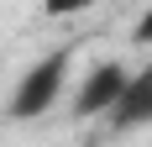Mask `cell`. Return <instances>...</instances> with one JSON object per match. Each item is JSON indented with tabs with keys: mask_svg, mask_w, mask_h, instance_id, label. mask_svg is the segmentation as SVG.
<instances>
[{
	"mask_svg": "<svg viewBox=\"0 0 152 147\" xmlns=\"http://www.w3.org/2000/svg\"><path fill=\"white\" fill-rule=\"evenodd\" d=\"M63 89H68V53L37 58L11 89V121H42L47 110H58Z\"/></svg>",
	"mask_w": 152,
	"mask_h": 147,
	"instance_id": "6da1fadb",
	"label": "cell"
},
{
	"mask_svg": "<svg viewBox=\"0 0 152 147\" xmlns=\"http://www.w3.org/2000/svg\"><path fill=\"white\" fill-rule=\"evenodd\" d=\"M110 121H115L121 132H131V126H147V121H152V68H137L131 79H126L121 100L110 105Z\"/></svg>",
	"mask_w": 152,
	"mask_h": 147,
	"instance_id": "3957f363",
	"label": "cell"
},
{
	"mask_svg": "<svg viewBox=\"0 0 152 147\" xmlns=\"http://www.w3.org/2000/svg\"><path fill=\"white\" fill-rule=\"evenodd\" d=\"M131 42H152V11H147V16L137 21V32H131Z\"/></svg>",
	"mask_w": 152,
	"mask_h": 147,
	"instance_id": "5b68a950",
	"label": "cell"
},
{
	"mask_svg": "<svg viewBox=\"0 0 152 147\" xmlns=\"http://www.w3.org/2000/svg\"><path fill=\"white\" fill-rule=\"evenodd\" d=\"M126 79H131V68H126V63H115V58H110V63H94V68L79 79L68 110H74L79 121H89V116H110V105L121 100Z\"/></svg>",
	"mask_w": 152,
	"mask_h": 147,
	"instance_id": "7a4b0ae2",
	"label": "cell"
},
{
	"mask_svg": "<svg viewBox=\"0 0 152 147\" xmlns=\"http://www.w3.org/2000/svg\"><path fill=\"white\" fill-rule=\"evenodd\" d=\"M94 0H42V16H53V21H74V16H84Z\"/></svg>",
	"mask_w": 152,
	"mask_h": 147,
	"instance_id": "277c9868",
	"label": "cell"
}]
</instances>
